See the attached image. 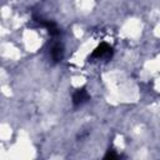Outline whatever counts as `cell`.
<instances>
[{
    "mask_svg": "<svg viewBox=\"0 0 160 160\" xmlns=\"http://www.w3.org/2000/svg\"><path fill=\"white\" fill-rule=\"evenodd\" d=\"M111 55V48L106 42H101L91 54V58H102V56H109Z\"/></svg>",
    "mask_w": 160,
    "mask_h": 160,
    "instance_id": "cell-1",
    "label": "cell"
},
{
    "mask_svg": "<svg viewBox=\"0 0 160 160\" xmlns=\"http://www.w3.org/2000/svg\"><path fill=\"white\" fill-rule=\"evenodd\" d=\"M86 100H89V94H88V91L84 88L82 89H78L72 94V102H74V105H80V104L85 102Z\"/></svg>",
    "mask_w": 160,
    "mask_h": 160,
    "instance_id": "cell-2",
    "label": "cell"
},
{
    "mask_svg": "<svg viewBox=\"0 0 160 160\" xmlns=\"http://www.w3.org/2000/svg\"><path fill=\"white\" fill-rule=\"evenodd\" d=\"M36 21H38L40 25L45 26V28L48 29V31H49L50 35H52V36L59 35V28L56 26L55 22H52V21H48V20H42V19H36Z\"/></svg>",
    "mask_w": 160,
    "mask_h": 160,
    "instance_id": "cell-3",
    "label": "cell"
},
{
    "mask_svg": "<svg viewBox=\"0 0 160 160\" xmlns=\"http://www.w3.org/2000/svg\"><path fill=\"white\" fill-rule=\"evenodd\" d=\"M62 54H64V51H62V46H61V44H55L52 48H51V58H52V60L56 62V61H60L61 59H62Z\"/></svg>",
    "mask_w": 160,
    "mask_h": 160,
    "instance_id": "cell-4",
    "label": "cell"
},
{
    "mask_svg": "<svg viewBox=\"0 0 160 160\" xmlns=\"http://www.w3.org/2000/svg\"><path fill=\"white\" fill-rule=\"evenodd\" d=\"M104 159H106V160H109V159H110V160H114V159H118V155H116L112 150H109V151L106 152V155L104 156Z\"/></svg>",
    "mask_w": 160,
    "mask_h": 160,
    "instance_id": "cell-5",
    "label": "cell"
}]
</instances>
